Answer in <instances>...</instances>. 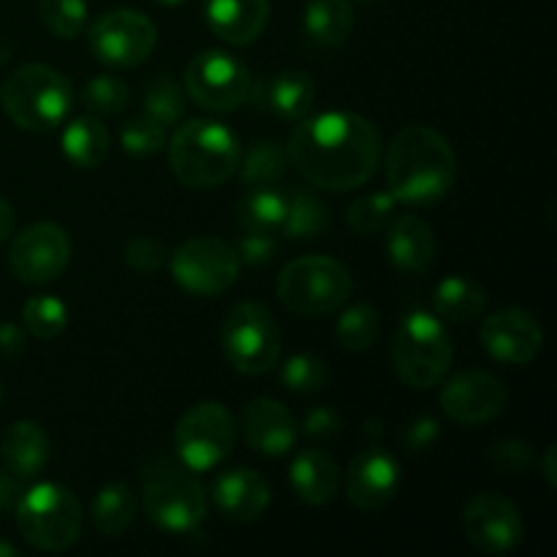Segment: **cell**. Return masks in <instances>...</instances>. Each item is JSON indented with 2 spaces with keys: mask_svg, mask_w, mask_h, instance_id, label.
Returning a JSON list of instances; mask_svg holds the SVG:
<instances>
[{
  "mask_svg": "<svg viewBox=\"0 0 557 557\" xmlns=\"http://www.w3.org/2000/svg\"><path fill=\"white\" fill-rule=\"evenodd\" d=\"M288 161L310 185L324 190L362 188L381 161V139L368 117L321 112L302 117L288 136Z\"/></svg>",
  "mask_w": 557,
  "mask_h": 557,
  "instance_id": "cell-1",
  "label": "cell"
},
{
  "mask_svg": "<svg viewBox=\"0 0 557 557\" xmlns=\"http://www.w3.org/2000/svg\"><path fill=\"white\" fill-rule=\"evenodd\" d=\"M457 158L449 139L430 125H406L386 150V185L403 205H430L451 190Z\"/></svg>",
  "mask_w": 557,
  "mask_h": 557,
  "instance_id": "cell-2",
  "label": "cell"
},
{
  "mask_svg": "<svg viewBox=\"0 0 557 557\" xmlns=\"http://www.w3.org/2000/svg\"><path fill=\"white\" fill-rule=\"evenodd\" d=\"M239 161L237 136L215 120H188L169 141V163L185 188H218L234 177Z\"/></svg>",
  "mask_w": 557,
  "mask_h": 557,
  "instance_id": "cell-3",
  "label": "cell"
},
{
  "mask_svg": "<svg viewBox=\"0 0 557 557\" xmlns=\"http://www.w3.org/2000/svg\"><path fill=\"white\" fill-rule=\"evenodd\" d=\"M5 114L30 134L54 131L74 107V85L69 76L44 63H27L11 71L0 90Z\"/></svg>",
  "mask_w": 557,
  "mask_h": 557,
  "instance_id": "cell-4",
  "label": "cell"
},
{
  "mask_svg": "<svg viewBox=\"0 0 557 557\" xmlns=\"http://www.w3.org/2000/svg\"><path fill=\"white\" fill-rule=\"evenodd\" d=\"M141 504L161 531L190 533L205 522L207 490L183 462L150 457L141 462Z\"/></svg>",
  "mask_w": 557,
  "mask_h": 557,
  "instance_id": "cell-5",
  "label": "cell"
},
{
  "mask_svg": "<svg viewBox=\"0 0 557 557\" xmlns=\"http://www.w3.org/2000/svg\"><path fill=\"white\" fill-rule=\"evenodd\" d=\"M451 359L455 346L444 321L424 310L400 321L392 337V362L403 384L411 389H433L449 375Z\"/></svg>",
  "mask_w": 557,
  "mask_h": 557,
  "instance_id": "cell-6",
  "label": "cell"
},
{
  "mask_svg": "<svg viewBox=\"0 0 557 557\" xmlns=\"http://www.w3.org/2000/svg\"><path fill=\"white\" fill-rule=\"evenodd\" d=\"M14 515L22 539L41 553H65L82 536V504L63 484L30 487L16 498Z\"/></svg>",
  "mask_w": 557,
  "mask_h": 557,
  "instance_id": "cell-7",
  "label": "cell"
},
{
  "mask_svg": "<svg viewBox=\"0 0 557 557\" xmlns=\"http://www.w3.org/2000/svg\"><path fill=\"white\" fill-rule=\"evenodd\" d=\"M354 277L346 264L330 256H302L277 277V299L294 315L319 319L351 299Z\"/></svg>",
  "mask_w": 557,
  "mask_h": 557,
  "instance_id": "cell-8",
  "label": "cell"
},
{
  "mask_svg": "<svg viewBox=\"0 0 557 557\" xmlns=\"http://www.w3.org/2000/svg\"><path fill=\"white\" fill-rule=\"evenodd\" d=\"M226 362L243 375H267L281 359V330L264 302L243 299L228 310L221 330Z\"/></svg>",
  "mask_w": 557,
  "mask_h": 557,
  "instance_id": "cell-9",
  "label": "cell"
},
{
  "mask_svg": "<svg viewBox=\"0 0 557 557\" xmlns=\"http://www.w3.org/2000/svg\"><path fill=\"white\" fill-rule=\"evenodd\" d=\"M234 419L215 400L196 403L174 428V449L180 462L194 473L212 471L234 451Z\"/></svg>",
  "mask_w": 557,
  "mask_h": 557,
  "instance_id": "cell-10",
  "label": "cell"
},
{
  "mask_svg": "<svg viewBox=\"0 0 557 557\" xmlns=\"http://www.w3.org/2000/svg\"><path fill=\"white\" fill-rule=\"evenodd\" d=\"M185 90L196 107L210 112H234L253 92V76L248 65L221 49H205L190 58L185 69Z\"/></svg>",
  "mask_w": 557,
  "mask_h": 557,
  "instance_id": "cell-11",
  "label": "cell"
},
{
  "mask_svg": "<svg viewBox=\"0 0 557 557\" xmlns=\"http://www.w3.org/2000/svg\"><path fill=\"white\" fill-rule=\"evenodd\" d=\"M239 256L215 237H194L169 259L174 281L194 297H218L239 277Z\"/></svg>",
  "mask_w": 557,
  "mask_h": 557,
  "instance_id": "cell-12",
  "label": "cell"
},
{
  "mask_svg": "<svg viewBox=\"0 0 557 557\" xmlns=\"http://www.w3.org/2000/svg\"><path fill=\"white\" fill-rule=\"evenodd\" d=\"M158 30L150 16L136 9L107 11L90 27V47L101 63L114 69H136L152 54Z\"/></svg>",
  "mask_w": 557,
  "mask_h": 557,
  "instance_id": "cell-13",
  "label": "cell"
},
{
  "mask_svg": "<svg viewBox=\"0 0 557 557\" xmlns=\"http://www.w3.org/2000/svg\"><path fill=\"white\" fill-rule=\"evenodd\" d=\"M71 261V237L58 223H33L14 237L9 267L16 281L27 286H47L58 281Z\"/></svg>",
  "mask_w": 557,
  "mask_h": 557,
  "instance_id": "cell-14",
  "label": "cell"
},
{
  "mask_svg": "<svg viewBox=\"0 0 557 557\" xmlns=\"http://www.w3.org/2000/svg\"><path fill=\"white\" fill-rule=\"evenodd\" d=\"M462 528H466L468 542L484 555H506L520 547L525 539L520 509L506 495L490 493V490L468 500Z\"/></svg>",
  "mask_w": 557,
  "mask_h": 557,
  "instance_id": "cell-15",
  "label": "cell"
},
{
  "mask_svg": "<svg viewBox=\"0 0 557 557\" xmlns=\"http://www.w3.org/2000/svg\"><path fill=\"white\" fill-rule=\"evenodd\" d=\"M506 397L509 392L498 375L471 368L446 381L441 389V408L460 428H482L504 411Z\"/></svg>",
  "mask_w": 557,
  "mask_h": 557,
  "instance_id": "cell-16",
  "label": "cell"
},
{
  "mask_svg": "<svg viewBox=\"0 0 557 557\" xmlns=\"http://www.w3.org/2000/svg\"><path fill=\"white\" fill-rule=\"evenodd\" d=\"M482 346L495 362L528 364L544 346V330L528 310L506 308L487 315L482 324Z\"/></svg>",
  "mask_w": 557,
  "mask_h": 557,
  "instance_id": "cell-17",
  "label": "cell"
},
{
  "mask_svg": "<svg viewBox=\"0 0 557 557\" xmlns=\"http://www.w3.org/2000/svg\"><path fill=\"white\" fill-rule=\"evenodd\" d=\"M400 462L381 446L362 449L346 471V495L357 509L379 511L395 500L400 490Z\"/></svg>",
  "mask_w": 557,
  "mask_h": 557,
  "instance_id": "cell-18",
  "label": "cell"
},
{
  "mask_svg": "<svg viewBox=\"0 0 557 557\" xmlns=\"http://www.w3.org/2000/svg\"><path fill=\"white\" fill-rule=\"evenodd\" d=\"M245 444L264 457H283L297 444V419L283 403L272 397H256L243 411Z\"/></svg>",
  "mask_w": 557,
  "mask_h": 557,
  "instance_id": "cell-19",
  "label": "cell"
},
{
  "mask_svg": "<svg viewBox=\"0 0 557 557\" xmlns=\"http://www.w3.org/2000/svg\"><path fill=\"white\" fill-rule=\"evenodd\" d=\"M212 500L218 511L234 522H256L270 509V484L261 473L250 468H232L221 473L212 487Z\"/></svg>",
  "mask_w": 557,
  "mask_h": 557,
  "instance_id": "cell-20",
  "label": "cell"
},
{
  "mask_svg": "<svg viewBox=\"0 0 557 557\" xmlns=\"http://www.w3.org/2000/svg\"><path fill=\"white\" fill-rule=\"evenodd\" d=\"M205 20L221 41L245 47L264 33L270 0H205Z\"/></svg>",
  "mask_w": 557,
  "mask_h": 557,
  "instance_id": "cell-21",
  "label": "cell"
},
{
  "mask_svg": "<svg viewBox=\"0 0 557 557\" xmlns=\"http://www.w3.org/2000/svg\"><path fill=\"white\" fill-rule=\"evenodd\" d=\"M386 250L397 270L422 275L435 264L433 228L419 215H400L386 226Z\"/></svg>",
  "mask_w": 557,
  "mask_h": 557,
  "instance_id": "cell-22",
  "label": "cell"
},
{
  "mask_svg": "<svg viewBox=\"0 0 557 557\" xmlns=\"http://www.w3.org/2000/svg\"><path fill=\"white\" fill-rule=\"evenodd\" d=\"M0 455H3L5 468L16 479H33L47 468L49 455V435L38 422L22 419V422L9 424L0 441Z\"/></svg>",
  "mask_w": 557,
  "mask_h": 557,
  "instance_id": "cell-23",
  "label": "cell"
},
{
  "mask_svg": "<svg viewBox=\"0 0 557 557\" xmlns=\"http://www.w3.org/2000/svg\"><path fill=\"white\" fill-rule=\"evenodd\" d=\"M288 479H292L297 498L305 500L308 506L330 504L337 495V490H341V468L321 449L299 451L294 457Z\"/></svg>",
  "mask_w": 557,
  "mask_h": 557,
  "instance_id": "cell-24",
  "label": "cell"
},
{
  "mask_svg": "<svg viewBox=\"0 0 557 557\" xmlns=\"http://www.w3.org/2000/svg\"><path fill=\"white\" fill-rule=\"evenodd\" d=\"M315 96H319V87H315L313 76L299 69L281 71L272 76L270 87H267V103L272 112L283 120H294V123L308 117Z\"/></svg>",
  "mask_w": 557,
  "mask_h": 557,
  "instance_id": "cell-25",
  "label": "cell"
},
{
  "mask_svg": "<svg viewBox=\"0 0 557 557\" xmlns=\"http://www.w3.org/2000/svg\"><path fill=\"white\" fill-rule=\"evenodd\" d=\"M435 313L441 321H449V324H468V321H476L479 315L487 308V294L471 277H446L435 286L433 294Z\"/></svg>",
  "mask_w": 557,
  "mask_h": 557,
  "instance_id": "cell-26",
  "label": "cell"
},
{
  "mask_svg": "<svg viewBox=\"0 0 557 557\" xmlns=\"http://www.w3.org/2000/svg\"><path fill=\"white\" fill-rule=\"evenodd\" d=\"M288 194L272 185H253L245 190V196L237 205V223L243 232H272L283 226L286 218Z\"/></svg>",
  "mask_w": 557,
  "mask_h": 557,
  "instance_id": "cell-27",
  "label": "cell"
},
{
  "mask_svg": "<svg viewBox=\"0 0 557 557\" xmlns=\"http://www.w3.org/2000/svg\"><path fill=\"white\" fill-rule=\"evenodd\" d=\"M305 30L315 44L341 47L354 30L351 0H310L305 11Z\"/></svg>",
  "mask_w": 557,
  "mask_h": 557,
  "instance_id": "cell-28",
  "label": "cell"
},
{
  "mask_svg": "<svg viewBox=\"0 0 557 557\" xmlns=\"http://www.w3.org/2000/svg\"><path fill=\"white\" fill-rule=\"evenodd\" d=\"M109 147L112 145H109L107 125L96 117H76L63 131V152L74 166H101L109 156Z\"/></svg>",
  "mask_w": 557,
  "mask_h": 557,
  "instance_id": "cell-29",
  "label": "cell"
},
{
  "mask_svg": "<svg viewBox=\"0 0 557 557\" xmlns=\"http://www.w3.org/2000/svg\"><path fill=\"white\" fill-rule=\"evenodd\" d=\"M92 525L101 536L117 539L131 528L136 517V498L131 487L125 484H107L98 490L96 500H92Z\"/></svg>",
  "mask_w": 557,
  "mask_h": 557,
  "instance_id": "cell-30",
  "label": "cell"
},
{
  "mask_svg": "<svg viewBox=\"0 0 557 557\" xmlns=\"http://www.w3.org/2000/svg\"><path fill=\"white\" fill-rule=\"evenodd\" d=\"M330 226V212L324 201L315 199L308 190H297L288 196L286 218H283V232L292 239H315Z\"/></svg>",
  "mask_w": 557,
  "mask_h": 557,
  "instance_id": "cell-31",
  "label": "cell"
},
{
  "mask_svg": "<svg viewBox=\"0 0 557 557\" xmlns=\"http://www.w3.org/2000/svg\"><path fill=\"white\" fill-rule=\"evenodd\" d=\"M381 319L379 310L368 302H357L346 308L337 319L335 335L346 351H368L375 341H379Z\"/></svg>",
  "mask_w": 557,
  "mask_h": 557,
  "instance_id": "cell-32",
  "label": "cell"
},
{
  "mask_svg": "<svg viewBox=\"0 0 557 557\" xmlns=\"http://www.w3.org/2000/svg\"><path fill=\"white\" fill-rule=\"evenodd\" d=\"M288 152L275 141H259L248 150L245 161H239V180L245 185H272L281 183L288 172Z\"/></svg>",
  "mask_w": 557,
  "mask_h": 557,
  "instance_id": "cell-33",
  "label": "cell"
},
{
  "mask_svg": "<svg viewBox=\"0 0 557 557\" xmlns=\"http://www.w3.org/2000/svg\"><path fill=\"white\" fill-rule=\"evenodd\" d=\"M141 114L161 123L163 128L177 125L185 114V92L172 76H156L141 92Z\"/></svg>",
  "mask_w": 557,
  "mask_h": 557,
  "instance_id": "cell-34",
  "label": "cell"
},
{
  "mask_svg": "<svg viewBox=\"0 0 557 557\" xmlns=\"http://www.w3.org/2000/svg\"><path fill=\"white\" fill-rule=\"evenodd\" d=\"M22 319H25L30 335H36L38 341H54L58 335H63L65 324H69V310L58 297L41 294V297L27 299L25 308H22Z\"/></svg>",
  "mask_w": 557,
  "mask_h": 557,
  "instance_id": "cell-35",
  "label": "cell"
},
{
  "mask_svg": "<svg viewBox=\"0 0 557 557\" xmlns=\"http://www.w3.org/2000/svg\"><path fill=\"white\" fill-rule=\"evenodd\" d=\"M281 384L294 395H315L330 384V370L313 354H294L283 362Z\"/></svg>",
  "mask_w": 557,
  "mask_h": 557,
  "instance_id": "cell-36",
  "label": "cell"
},
{
  "mask_svg": "<svg viewBox=\"0 0 557 557\" xmlns=\"http://www.w3.org/2000/svg\"><path fill=\"white\" fill-rule=\"evenodd\" d=\"M397 199L389 190H379V194H368L359 201H354L348 210V226L357 234H379L389 226L392 215H395Z\"/></svg>",
  "mask_w": 557,
  "mask_h": 557,
  "instance_id": "cell-37",
  "label": "cell"
},
{
  "mask_svg": "<svg viewBox=\"0 0 557 557\" xmlns=\"http://www.w3.org/2000/svg\"><path fill=\"white\" fill-rule=\"evenodd\" d=\"M82 103L96 114H120L128 109L131 90L123 79L112 74H101L87 79L85 90H82Z\"/></svg>",
  "mask_w": 557,
  "mask_h": 557,
  "instance_id": "cell-38",
  "label": "cell"
},
{
  "mask_svg": "<svg viewBox=\"0 0 557 557\" xmlns=\"http://www.w3.org/2000/svg\"><path fill=\"white\" fill-rule=\"evenodd\" d=\"M38 14L52 36L76 38L85 30L87 3L85 0H38Z\"/></svg>",
  "mask_w": 557,
  "mask_h": 557,
  "instance_id": "cell-39",
  "label": "cell"
},
{
  "mask_svg": "<svg viewBox=\"0 0 557 557\" xmlns=\"http://www.w3.org/2000/svg\"><path fill=\"white\" fill-rule=\"evenodd\" d=\"M120 145L131 156H156L166 145V128L147 114L128 117L120 128Z\"/></svg>",
  "mask_w": 557,
  "mask_h": 557,
  "instance_id": "cell-40",
  "label": "cell"
},
{
  "mask_svg": "<svg viewBox=\"0 0 557 557\" xmlns=\"http://www.w3.org/2000/svg\"><path fill=\"white\" fill-rule=\"evenodd\" d=\"M490 462L498 468V473H525L536 462L531 444L520 438H504L490 446Z\"/></svg>",
  "mask_w": 557,
  "mask_h": 557,
  "instance_id": "cell-41",
  "label": "cell"
},
{
  "mask_svg": "<svg viewBox=\"0 0 557 557\" xmlns=\"http://www.w3.org/2000/svg\"><path fill=\"white\" fill-rule=\"evenodd\" d=\"M166 248L163 243H158L156 237H147V234H139V237L131 239L125 245V261H128L131 270L141 272V275H152V272L161 270L166 264Z\"/></svg>",
  "mask_w": 557,
  "mask_h": 557,
  "instance_id": "cell-42",
  "label": "cell"
},
{
  "mask_svg": "<svg viewBox=\"0 0 557 557\" xmlns=\"http://www.w3.org/2000/svg\"><path fill=\"white\" fill-rule=\"evenodd\" d=\"M403 446H406L411 455H422V451H430L435 446V441L441 438V424L435 422L433 417H417L413 422H408L403 428Z\"/></svg>",
  "mask_w": 557,
  "mask_h": 557,
  "instance_id": "cell-43",
  "label": "cell"
},
{
  "mask_svg": "<svg viewBox=\"0 0 557 557\" xmlns=\"http://www.w3.org/2000/svg\"><path fill=\"white\" fill-rule=\"evenodd\" d=\"M275 248H277V239L272 232H243L237 256L239 261H245V264L261 267L272 259Z\"/></svg>",
  "mask_w": 557,
  "mask_h": 557,
  "instance_id": "cell-44",
  "label": "cell"
},
{
  "mask_svg": "<svg viewBox=\"0 0 557 557\" xmlns=\"http://www.w3.org/2000/svg\"><path fill=\"white\" fill-rule=\"evenodd\" d=\"M302 433L308 438H335L343 433V417L332 406H319L305 417Z\"/></svg>",
  "mask_w": 557,
  "mask_h": 557,
  "instance_id": "cell-45",
  "label": "cell"
},
{
  "mask_svg": "<svg viewBox=\"0 0 557 557\" xmlns=\"http://www.w3.org/2000/svg\"><path fill=\"white\" fill-rule=\"evenodd\" d=\"M22 351H25V335H22L20 326H0V354H3V357H20Z\"/></svg>",
  "mask_w": 557,
  "mask_h": 557,
  "instance_id": "cell-46",
  "label": "cell"
},
{
  "mask_svg": "<svg viewBox=\"0 0 557 557\" xmlns=\"http://www.w3.org/2000/svg\"><path fill=\"white\" fill-rule=\"evenodd\" d=\"M16 498H20V487H16L14 473L0 471V511H9L16 506Z\"/></svg>",
  "mask_w": 557,
  "mask_h": 557,
  "instance_id": "cell-47",
  "label": "cell"
},
{
  "mask_svg": "<svg viewBox=\"0 0 557 557\" xmlns=\"http://www.w3.org/2000/svg\"><path fill=\"white\" fill-rule=\"evenodd\" d=\"M11 232H14V210H11L9 201L0 196V243L9 239Z\"/></svg>",
  "mask_w": 557,
  "mask_h": 557,
  "instance_id": "cell-48",
  "label": "cell"
},
{
  "mask_svg": "<svg viewBox=\"0 0 557 557\" xmlns=\"http://www.w3.org/2000/svg\"><path fill=\"white\" fill-rule=\"evenodd\" d=\"M542 473H544V479H547L549 487H555V484H557V476H555V446H549V449L544 451Z\"/></svg>",
  "mask_w": 557,
  "mask_h": 557,
  "instance_id": "cell-49",
  "label": "cell"
},
{
  "mask_svg": "<svg viewBox=\"0 0 557 557\" xmlns=\"http://www.w3.org/2000/svg\"><path fill=\"white\" fill-rule=\"evenodd\" d=\"M364 433H368L370 438H381V435H384V428H381V422H375V419H370L368 428H364Z\"/></svg>",
  "mask_w": 557,
  "mask_h": 557,
  "instance_id": "cell-50",
  "label": "cell"
},
{
  "mask_svg": "<svg viewBox=\"0 0 557 557\" xmlns=\"http://www.w3.org/2000/svg\"><path fill=\"white\" fill-rule=\"evenodd\" d=\"M16 555H20V549H16L14 544L0 542V557H16Z\"/></svg>",
  "mask_w": 557,
  "mask_h": 557,
  "instance_id": "cell-51",
  "label": "cell"
},
{
  "mask_svg": "<svg viewBox=\"0 0 557 557\" xmlns=\"http://www.w3.org/2000/svg\"><path fill=\"white\" fill-rule=\"evenodd\" d=\"M158 5H180V3H185V0H156Z\"/></svg>",
  "mask_w": 557,
  "mask_h": 557,
  "instance_id": "cell-52",
  "label": "cell"
},
{
  "mask_svg": "<svg viewBox=\"0 0 557 557\" xmlns=\"http://www.w3.org/2000/svg\"><path fill=\"white\" fill-rule=\"evenodd\" d=\"M0 403H3V384H0Z\"/></svg>",
  "mask_w": 557,
  "mask_h": 557,
  "instance_id": "cell-53",
  "label": "cell"
},
{
  "mask_svg": "<svg viewBox=\"0 0 557 557\" xmlns=\"http://www.w3.org/2000/svg\"><path fill=\"white\" fill-rule=\"evenodd\" d=\"M354 3H370V0H354Z\"/></svg>",
  "mask_w": 557,
  "mask_h": 557,
  "instance_id": "cell-54",
  "label": "cell"
}]
</instances>
